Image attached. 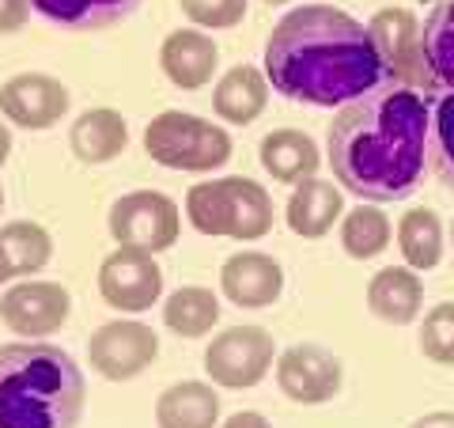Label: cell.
<instances>
[{"mask_svg":"<svg viewBox=\"0 0 454 428\" xmlns=\"http://www.w3.org/2000/svg\"><path fill=\"white\" fill-rule=\"evenodd\" d=\"M265 76L292 103L310 107H348L390 80L372 31L330 4L292 8L273 27Z\"/></svg>","mask_w":454,"mask_h":428,"instance_id":"cell-1","label":"cell"},{"mask_svg":"<svg viewBox=\"0 0 454 428\" xmlns=\"http://www.w3.org/2000/svg\"><path fill=\"white\" fill-rule=\"evenodd\" d=\"M432 114L413 88H379L348 103L330 125L337 186L364 202H402L424 175Z\"/></svg>","mask_w":454,"mask_h":428,"instance_id":"cell-2","label":"cell"},{"mask_svg":"<svg viewBox=\"0 0 454 428\" xmlns=\"http://www.w3.org/2000/svg\"><path fill=\"white\" fill-rule=\"evenodd\" d=\"M88 398L80 364L50 341L0 345V428H76Z\"/></svg>","mask_w":454,"mask_h":428,"instance_id":"cell-3","label":"cell"},{"mask_svg":"<svg viewBox=\"0 0 454 428\" xmlns=\"http://www.w3.org/2000/svg\"><path fill=\"white\" fill-rule=\"evenodd\" d=\"M186 217L201 235L254 242L273 232V197L254 178L227 175L190 186Z\"/></svg>","mask_w":454,"mask_h":428,"instance_id":"cell-4","label":"cell"},{"mask_svg":"<svg viewBox=\"0 0 454 428\" xmlns=\"http://www.w3.org/2000/svg\"><path fill=\"white\" fill-rule=\"evenodd\" d=\"M145 152L167 170H216L231 160V137L223 125H212L186 110H163L145 125Z\"/></svg>","mask_w":454,"mask_h":428,"instance_id":"cell-5","label":"cell"},{"mask_svg":"<svg viewBox=\"0 0 454 428\" xmlns=\"http://www.w3.org/2000/svg\"><path fill=\"white\" fill-rule=\"evenodd\" d=\"M106 224H110V235L118 247H133V250H145V254L170 250L178 242V232H182L178 205L160 190L121 194L118 202L110 205Z\"/></svg>","mask_w":454,"mask_h":428,"instance_id":"cell-6","label":"cell"},{"mask_svg":"<svg viewBox=\"0 0 454 428\" xmlns=\"http://www.w3.org/2000/svg\"><path fill=\"white\" fill-rule=\"evenodd\" d=\"M273 356H277V345L269 330H262V326H227L223 334L208 341L205 372L223 391H247V387H258L269 376Z\"/></svg>","mask_w":454,"mask_h":428,"instance_id":"cell-7","label":"cell"},{"mask_svg":"<svg viewBox=\"0 0 454 428\" xmlns=\"http://www.w3.org/2000/svg\"><path fill=\"white\" fill-rule=\"evenodd\" d=\"M98 296L114 311H129V315L152 311L163 296V269L155 262V254L133 247L110 250L98 266Z\"/></svg>","mask_w":454,"mask_h":428,"instance_id":"cell-8","label":"cell"},{"mask_svg":"<svg viewBox=\"0 0 454 428\" xmlns=\"http://www.w3.org/2000/svg\"><path fill=\"white\" fill-rule=\"evenodd\" d=\"M155 356H160V337H155L152 326L137 322V319L103 322L88 341L91 368L110 383L137 379L145 368H152Z\"/></svg>","mask_w":454,"mask_h":428,"instance_id":"cell-9","label":"cell"},{"mask_svg":"<svg viewBox=\"0 0 454 428\" xmlns=\"http://www.w3.org/2000/svg\"><path fill=\"white\" fill-rule=\"evenodd\" d=\"M73 315V296L57 281H20L0 296V322L16 337H50Z\"/></svg>","mask_w":454,"mask_h":428,"instance_id":"cell-10","label":"cell"},{"mask_svg":"<svg viewBox=\"0 0 454 428\" xmlns=\"http://www.w3.org/2000/svg\"><path fill=\"white\" fill-rule=\"evenodd\" d=\"M277 372V387L284 391V398H292V402L300 406H322L330 402V398L340 391V361L322 349V345H292L277 356L273 364Z\"/></svg>","mask_w":454,"mask_h":428,"instance_id":"cell-11","label":"cell"},{"mask_svg":"<svg viewBox=\"0 0 454 428\" xmlns=\"http://www.w3.org/2000/svg\"><path fill=\"white\" fill-rule=\"evenodd\" d=\"M68 88L50 73H16L0 83V114L20 130H50L68 114Z\"/></svg>","mask_w":454,"mask_h":428,"instance_id":"cell-12","label":"cell"},{"mask_svg":"<svg viewBox=\"0 0 454 428\" xmlns=\"http://www.w3.org/2000/svg\"><path fill=\"white\" fill-rule=\"evenodd\" d=\"M367 31L375 38V50L387 65L390 80L417 83L428 76V61H424V31L409 8H382L372 16Z\"/></svg>","mask_w":454,"mask_h":428,"instance_id":"cell-13","label":"cell"},{"mask_svg":"<svg viewBox=\"0 0 454 428\" xmlns=\"http://www.w3.org/2000/svg\"><path fill=\"white\" fill-rule=\"evenodd\" d=\"M220 292L235 307H273L284 292V269L273 254L262 250H239L220 266Z\"/></svg>","mask_w":454,"mask_h":428,"instance_id":"cell-14","label":"cell"},{"mask_svg":"<svg viewBox=\"0 0 454 428\" xmlns=\"http://www.w3.org/2000/svg\"><path fill=\"white\" fill-rule=\"evenodd\" d=\"M220 65V46L216 38L197 31V27H186V31H175L163 38L160 46V68L163 76L182 91H201L216 76Z\"/></svg>","mask_w":454,"mask_h":428,"instance_id":"cell-15","label":"cell"},{"mask_svg":"<svg viewBox=\"0 0 454 428\" xmlns=\"http://www.w3.org/2000/svg\"><path fill=\"white\" fill-rule=\"evenodd\" d=\"M367 307L372 315L390 326H409L424 311V281L409 266H387L379 269L367 284Z\"/></svg>","mask_w":454,"mask_h":428,"instance_id":"cell-16","label":"cell"},{"mask_svg":"<svg viewBox=\"0 0 454 428\" xmlns=\"http://www.w3.org/2000/svg\"><path fill=\"white\" fill-rule=\"evenodd\" d=\"M269 107V76L254 65H235L216 80L212 88V110L227 125H250L258 122Z\"/></svg>","mask_w":454,"mask_h":428,"instance_id":"cell-17","label":"cell"},{"mask_svg":"<svg viewBox=\"0 0 454 428\" xmlns=\"http://www.w3.org/2000/svg\"><path fill=\"white\" fill-rule=\"evenodd\" d=\"M284 220L300 239H322L333 232L337 220H345V197L333 182L325 178H307L292 190Z\"/></svg>","mask_w":454,"mask_h":428,"instance_id":"cell-18","label":"cell"},{"mask_svg":"<svg viewBox=\"0 0 454 428\" xmlns=\"http://www.w3.org/2000/svg\"><path fill=\"white\" fill-rule=\"evenodd\" d=\"M129 145V125L118 110L110 107H95V110H83L80 118L73 122V130H68V148L80 163H110L118 160Z\"/></svg>","mask_w":454,"mask_h":428,"instance_id":"cell-19","label":"cell"},{"mask_svg":"<svg viewBox=\"0 0 454 428\" xmlns=\"http://www.w3.org/2000/svg\"><path fill=\"white\" fill-rule=\"evenodd\" d=\"M155 424L160 428H216L220 424V394L212 383L182 379L170 383L155 402Z\"/></svg>","mask_w":454,"mask_h":428,"instance_id":"cell-20","label":"cell"},{"mask_svg":"<svg viewBox=\"0 0 454 428\" xmlns=\"http://www.w3.org/2000/svg\"><path fill=\"white\" fill-rule=\"evenodd\" d=\"M262 167L273 175V182L284 186H300V182L315 178L322 167V155L315 137L303 130H273L262 140Z\"/></svg>","mask_w":454,"mask_h":428,"instance_id":"cell-21","label":"cell"},{"mask_svg":"<svg viewBox=\"0 0 454 428\" xmlns=\"http://www.w3.org/2000/svg\"><path fill=\"white\" fill-rule=\"evenodd\" d=\"M140 0H31L42 20H50L68 31H98L129 20Z\"/></svg>","mask_w":454,"mask_h":428,"instance_id":"cell-22","label":"cell"},{"mask_svg":"<svg viewBox=\"0 0 454 428\" xmlns=\"http://www.w3.org/2000/svg\"><path fill=\"white\" fill-rule=\"evenodd\" d=\"M163 322H167V330L178 337H205V334H212V326L220 322V299L212 289L186 284V289L167 296Z\"/></svg>","mask_w":454,"mask_h":428,"instance_id":"cell-23","label":"cell"},{"mask_svg":"<svg viewBox=\"0 0 454 428\" xmlns=\"http://www.w3.org/2000/svg\"><path fill=\"white\" fill-rule=\"evenodd\" d=\"M397 250L417 273L439 266V258H443V224L432 209H409L397 220Z\"/></svg>","mask_w":454,"mask_h":428,"instance_id":"cell-24","label":"cell"},{"mask_svg":"<svg viewBox=\"0 0 454 428\" xmlns=\"http://www.w3.org/2000/svg\"><path fill=\"white\" fill-rule=\"evenodd\" d=\"M390 235H394V227L387 220V212L375 209V205H356V209L345 212V220H340V247H345V254L356 262L379 258V254L390 247Z\"/></svg>","mask_w":454,"mask_h":428,"instance_id":"cell-25","label":"cell"},{"mask_svg":"<svg viewBox=\"0 0 454 428\" xmlns=\"http://www.w3.org/2000/svg\"><path fill=\"white\" fill-rule=\"evenodd\" d=\"M0 242H4L16 277H35L38 269H46L53 258V239L42 224L35 220H12L0 227Z\"/></svg>","mask_w":454,"mask_h":428,"instance_id":"cell-26","label":"cell"},{"mask_svg":"<svg viewBox=\"0 0 454 428\" xmlns=\"http://www.w3.org/2000/svg\"><path fill=\"white\" fill-rule=\"evenodd\" d=\"M424 61L428 76L454 91V0H443L424 23Z\"/></svg>","mask_w":454,"mask_h":428,"instance_id":"cell-27","label":"cell"},{"mask_svg":"<svg viewBox=\"0 0 454 428\" xmlns=\"http://www.w3.org/2000/svg\"><path fill=\"white\" fill-rule=\"evenodd\" d=\"M420 353L428 356L432 364L454 368V299L435 304L420 326Z\"/></svg>","mask_w":454,"mask_h":428,"instance_id":"cell-28","label":"cell"},{"mask_svg":"<svg viewBox=\"0 0 454 428\" xmlns=\"http://www.w3.org/2000/svg\"><path fill=\"white\" fill-rule=\"evenodd\" d=\"M197 31H227L247 16V0H178Z\"/></svg>","mask_w":454,"mask_h":428,"instance_id":"cell-29","label":"cell"},{"mask_svg":"<svg viewBox=\"0 0 454 428\" xmlns=\"http://www.w3.org/2000/svg\"><path fill=\"white\" fill-rule=\"evenodd\" d=\"M432 130H435V167H439V178H443L447 186L454 190V91L435 103Z\"/></svg>","mask_w":454,"mask_h":428,"instance_id":"cell-30","label":"cell"},{"mask_svg":"<svg viewBox=\"0 0 454 428\" xmlns=\"http://www.w3.org/2000/svg\"><path fill=\"white\" fill-rule=\"evenodd\" d=\"M31 16V0H0V35H16Z\"/></svg>","mask_w":454,"mask_h":428,"instance_id":"cell-31","label":"cell"},{"mask_svg":"<svg viewBox=\"0 0 454 428\" xmlns=\"http://www.w3.org/2000/svg\"><path fill=\"white\" fill-rule=\"evenodd\" d=\"M220 428H273L269 424L262 413H254V409H243V413H231V417H227Z\"/></svg>","mask_w":454,"mask_h":428,"instance_id":"cell-32","label":"cell"},{"mask_svg":"<svg viewBox=\"0 0 454 428\" xmlns=\"http://www.w3.org/2000/svg\"><path fill=\"white\" fill-rule=\"evenodd\" d=\"M409 428H454V413L450 409H435V413H424L420 421H413Z\"/></svg>","mask_w":454,"mask_h":428,"instance_id":"cell-33","label":"cell"},{"mask_svg":"<svg viewBox=\"0 0 454 428\" xmlns=\"http://www.w3.org/2000/svg\"><path fill=\"white\" fill-rule=\"evenodd\" d=\"M12 277H16V269H12V258H8L4 242H0V284H8Z\"/></svg>","mask_w":454,"mask_h":428,"instance_id":"cell-34","label":"cell"},{"mask_svg":"<svg viewBox=\"0 0 454 428\" xmlns=\"http://www.w3.org/2000/svg\"><path fill=\"white\" fill-rule=\"evenodd\" d=\"M8 155H12V130L8 125H0V167L8 163Z\"/></svg>","mask_w":454,"mask_h":428,"instance_id":"cell-35","label":"cell"},{"mask_svg":"<svg viewBox=\"0 0 454 428\" xmlns=\"http://www.w3.org/2000/svg\"><path fill=\"white\" fill-rule=\"evenodd\" d=\"M265 4H288V0H265Z\"/></svg>","mask_w":454,"mask_h":428,"instance_id":"cell-36","label":"cell"},{"mask_svg":"<svg viewBox=\"0 0 454 428\" xmlns=\"http://www.w3.org/2000/svg\"><path fill=\"white\" fill-rule=\"evenodd\" d=\"M0 209H4V190H0Z\"/></svg>","mask_w":454,"mask_h":428,"instance_id":"cell-37","label":"cell"},{"mask_svg":"<svg viewBox=\"0 0 454 428\" xmlns=\"http://www.w3.org/2000/svg\"><path fill=\"white\" fill-rule=\"evenodd\" d=\"M450 242H454V224H450Z\"/></svg>","mask_w":454,"mask_h":428,"instance_id":"cell-38","label":"cell"}]
</instances>
